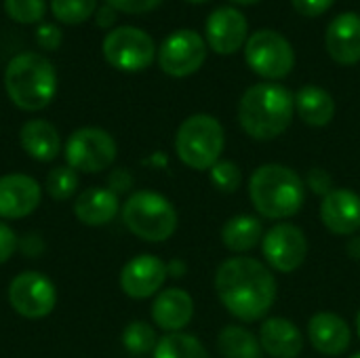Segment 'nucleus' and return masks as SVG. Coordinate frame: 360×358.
I'll list each match as a JSON object with an SVG mask.
<instances>
[{
  "mask_svg": "<svg viewBox=\"0 0 360 358\" xmlns=\"http://www.w3.org/2000/svg\"><path fill=\"white\" fill-rule=\"evenodd\" d=\"M293 8L304 17H319L333 6L335 0H291Z\"/></svg>",
  "mask_w": 360,
  "mask_h": 358,
  "instance_id": "35",
  "label": "nucleus"
},
{
  "mask_svg": "<svg viewBox=\"0 0 360 358\" xmlns=\"http://www.w3.org/2000/svg\"><path fill=\"white\" fill-rule=\"evenodd\" d=\"M74 213L84 226H105L118 213V194L108 188H89L76 198Z\"/></svg>",
  "mask_w": 360,
  "mask_h": 358,
  "instance_id": "22",
  "label": "nucleus"
},
{
  "mask_svg": "<svg viewBox=\"0 0 360 358\" xmlns=\"http://www.w3.org/2000/svg\"><path fill=\"white\" fill-rule=\"evenodd\" d=\"M114 137L97 127H84L70 135L65 143L68 167L82 173H99L116 160Z\"/></svg>",
  "mask_w": 360,
  "mask_h": 358,
  "instance_id": "9",
  "label": "nucleus"
},
{
  "mask_svg": "<svg viewBox=\"0 0 360 358\" xmlns=\"http://www.w3.org/2000/svg\"><path fill=\"white\" fill-rule=\"evenodd\" d=\"M232 2H236V4H255L259 0H232Z\"/></svg>",
  "mask_w": 360,
  "mask_h": 358,
  "instance_id": "40",
  "label": "nucleus"
},
{
  "mask_svg": "<svg viewBox=\"0 0 360 358\" xmlns=\"http://www.w3.org/2000/svg\"><path fill=\"white\" fill-rule=\"evenodd\" d=\"M217 344L219 352L226 358H262V346L257 338L238 325L224 327Z\"/></svg>",
  "mask_w": 360,
  "mask_h": 358,
  "instance_id": "25",
  "label": "nucleus"
},
{
  "mask_svg": "<svg viewBox=\"0 0 360 358\" xmlns=\"http://www.w3.org/2000/svg\"><path fill=\"white\" fill-rule=\"evenodd\" d=\"M253 207L268 219L293 217L306 200L304 179L285 165H264L249 179Z\"/></svg>",
  "mask_w": 360,
  "mask_h": 358,
  "instance_id": "3",
  "label": "nucleus"
},
{
  "mask_svg": "<svg viewBox=\"0 0 360 358\" xmlns=\"http://www.w3.org/2000/svg\"><path fill=\"white\" fill-rule=\"evenodd\" d=\"M8 302L13 310L25 319H44L57 302L55 285L40 272H21L8 285Z\"/></svg>",
  "mask_w": 360,
  "mask_h": 358,
  "instance_id": "11",
  "label": "nucleus"
},
{
  "mask_svg": "<svg viewBox=\"0 0 360 358\" xmlns=\"http://www.w3.org/2000/svg\"><path fill=\"white\" fill-rule=\"evenodd\" d=\"M209 171H211V181H213V186L219 192L232 194V192H236L240 188L243 173H240V167L236 162H232V160H219Z\"/></svg>",
  "mask_w": 360,
  "mask_h": 358,
  "instance_id": "30",
  "label": "nucleus"
},
{
  "mask_svg": "<svg viewBox=\"0 0 360 358\" xmlns=\"http://www.w3.org/2000/svg\"><path fill=\"white\" fill-rule=\"evenodd\" d=\"M95 15H97V25L99 27H110L114 21H116V8H112V6H99V11H95Z\"/></svg>",
  "mask_w": 360,
  "mask_h": 358,
  "instance_id": "38",
  "label": "nucleus"
},
{
  "mask_svg": "<svg viewBox=\"0 0 360 358\" xmlns=\"http://www.w3.org/2000/svg\"><path fill=\"white\" fill-rule=\"evenodd\" d=\"M348 255L352 260H360V236H352L348 241Z\"/></svg>",
  "mask_w": 360,
  "mask_h": 358,
  "instance_id": "39",
  "label": "nucleus"
},
{
  "mask_svg": "<svg viewBox=\"0 0 360 358\" xmlns=\"http://www.w3.org/2000/svg\"><path fill=\"white\" fill-rule=\"evenodd\" d=\"M162 0H105L108 6L129 13V15H139V13H148L154 11Z\"/></svg>",
  "mask_w": 360,
  "mask_h": 358,
  "instance_id": "33",
  "label": "nucleus"
},
{
  "mask_svg": "<svg viewBox=\"0 0 360 358\" xmlns=\"http://www.w3.org/2000/svg\"><path fill=\"white\" fill-rule=\"evenodd\" d=\"M266 262L283 274L295 272L308 255V241L306 234L293 224H278L274 226L262 241Z\"/></svg>",
  "mask_w": 360,
  "mask_h": 358,
  "instance_id": "12",
  "label": "nucleus"
},
{
  "mask_svg": "<svg viewBox=\"0 0 360 358\" xmlns=\"http://www.w3.org/2000/svg\"><path fill=\"white\" fill-rule=\"evenodd\" d=\"M293 99H295V110L300 118L310 127H327L335 116V101L321 87H314V84L302 87Z\"/></svg>",
  "mask_w": 360,
  "mask_h": 358,
  "instance_id": "23",
  "label": "nucleus"
},
{
  "mask_svg": "<svg viewBox=\"0 0 360 358\" xmlns=\"http://www.w3.org/2000/svg\"><path fill=\"white\" fill-rule=\"evenodd\" d=\"M124 226L141 241L162 243L177 230L175 207L156 192H135L122 209Z\"/></svg>",
  "mask_w": 360,
  "mask_h": 358,
  "instance_id": "6",
  "label": "nucleus"
},
{
  "mask_svg": "<svg viewBox=\"0 0 360 358\" xmlns=\"http://www.w3.org/2000/svg\"><path fill=\"white\" fill-rule=\"evenodd\" d=\"M154 358H209V354L198 338L177 331L158 340Z\"/></svg>",
  "mask_w": 360,
  "mask_h": 358,
  "instance_id": "26",
  "label": "nucleus"
},
{
  "mask_svg": "<svg viewBox=\"0 0 360 358\" xmlns=\"http://www.w3.org/2000/svg\"><path fill=\"white\" fill-rule=\"evenodd\" d=\"M46 190L55 200H68L78 190V171L72 167H55L46 175Z\"/></svg>",
  "mask_w": 360,
  "mask_h": 358,
  "instance_id": "29",
  "label": "nucleus"
},
{
  "mask_svg": "<svg viewBox=\"0 0 360 358\" xmlns=\"http://www.w3.org/2000/svg\"><path fill=\"white\" fill-rule=\"evenodd\" d=\"M310 344L325 357H340L348 350L352 333L348 323L333 312H319L308 323Z\"/></svg>",
  "mask_w": 360,
  "mask_h": 358,
  "instance_id": "18",
  "label": "nucleus"
},
{
  "mask_svg": "<svg viewBox=\"0 0 360 358\" xmlns=\"http://www.w3.org/2000/svg\"><path fill=\"white\" fill-rule=\"evenodd\" d=\"M17 249V236L15 232L0 222V264H4Z\"/></svg>",
  "mask_w": 360,
  "mask_h": 358,
  "instance_id": "36",
  "label": "nucleus"
},
{
  "mask_svg": "<svg viewBox=\"0 0 360 358\" xmlns=\"http://www.w3.org/2000/svg\"><path fill=\"white\" fill-rule=\"evenodd\" d=\"M207 59V42L194 30L173 32L158 51V63L165 74L173 78H186L200 70Z\"/></svg>",
  "mask_w": 360,
  "mask_h": 358,
  "instance_id": "10",
  "label": "nucleus"
},
{
  "mask_svg": "<svg viewBox=\"0 0 360 358\" xmlns=\"http://www.w3.org/2000/svg\"><path fill=\"white\" fill-rule=\"evenodd\" d=\"M245 59L262 78L278 80L291 74L295 51L283 34L274 30H257L245 44Z\"/></svg>",
  "mask_w": 360,
  "mask_h": 358,
  "instance_id": "7",
  "label": "nucleus"
},
{
  "mask_svg": "<svg viewBox=\"0 0 360 358\" xmlns=\"http://www.w3.org/2000/svg\"><path fill=\"white\" fill-rule=\"evenodd\" d=\"M224 146V127L209 114H194L186 118L175 135V150L179 160L196 171H207L219 162Z\"/></svg>",
  "mask_w": 360,
  "mask_h": 358,
  "instance_id": "5",
  "label": "nucleus"
},
{
  "mask_svg": "<svg viewBox=\"0 0 360 358\" xmlns=\"http://www.w3.org/2000/svg\"><path fill=\"white\" fill-rule=\"evenodd\" d=\"M325 46L333 61L340 65H354L360 61V15H338L325 34Z\"/></svg>",
  "mask_w": 360,
  "mask_h": 358,
  "instance_id": "17",
  "label": "nucleus"
},
{
  "mask_svg": "<svg viewBox=\"0 0 360 358\" xmlns=\"http://www.w3.org/2000/svg\"><path fill=\"white\" fill-rule=\"evenodd\" d=\"M293 95L274 82H262L247 89L238 103V122L243 131L257 139L270 141L283 135L293 120Z\"/></svg>",
  "mask_w": 360,
  "mask_h": 358,
  "instance_id": "2",
  "label": "nucleus"
},
{
  "mask_svg": "<svg viewBox=\"0 0 360 358\" xmlns=\"http://www.w3.org/2000/svg\"><path fill=\"white\" fill-rule=\"evenodd\" d=\"M207 42L219 55H232L247 44V17L234 6H219L207 17Z\"/></svg>",
  "mask_w": 360,
  "mask_h": 358,
  "instance_id": "13",
  "label": "nucleus"
},
{
  "mask_svg": "<svg viewBox=\"0 0 360 358\" xmlns=\"http://www.w3.org/2000/svg\"><path fill=\"white\" fill-rule=\"evenodd\" d=\"M97 11V0H51V13L61 23H82Z\"/></svg>",
  "mask_w": 360,
  "mask_h": 358,
  "instance_id": "27",
  "label": "nucleus"
},
{
  "mask_svg": "<svg viewBox=\"0 0 360 358\" xmlns=\"http://www.w3.org/2000/svg\"><path fill=\"white\" fill-rule=\"evenodd\" d=\"M4 87L17 108L36 112L53 101L57 91V74L46 57L27 51L15 55L8 61L4 72Z\"/></svg>",
  "mask_w": 360,
  "mask_h": 358,
  "instance_id": "4",
  "label": "nucleus"
},
{
  "mask_svg": "<svg viewBox=\"0 0 360 358\" xmlns=\"http://www.w3.org/2000/svg\"><path fill=\"white\" fill-rule=\"evenodd\" d=\"M321 219L338 236H352L360 230V196L340 188L329 192L321 205Z\"/></svg>",
  "mask_w": 360,
  "mask_h": 358,
  "instance_id": "16",
  "label": "nucleus"
},
{
  "mask_svg": "<svg viewBox=\"0 0 360 358\" xmlns=\"http://www.w3.org/2000/svg\"><path fill=\"white\" fill-rule=\"evenodd\" d=\"M42 192L36 179L21 173L0 177V217L19 219L27 217L40 205Z\"/></svg>",
  "mask_w": 360,
  "mask_h": 358,
  "instance_id": "15",
  "label": "nucleus"
},
{
  "mask_svg": "<svg viewBox=\"0 0 360 358\" xmlns=\"http://www.w3.org/2000/svg\"><path fill=\"white\" fill-rule=\"evenodd\" d=\"M194 317V302L184 289H165L152 304V321L171 333L184 329Z\"/></svg>",
  "mask_w": 360,
  "mask_h": 358,
  "instance_id": "20",
  "label": "nucleus"
},
{
  "mask_svg": "<svg viewBox=\"0 0 360 358\" xmlns=\"http://www.w3.org/2000/svg\"><path fill=\"white\" fill-rule=\"evenodd\" d=\"M122 344L129 352L133 354H146L150 350L156 348L158 340H156V333L154 329L148 325V323H141V321H135L131 323L124 333H122Z\"/></svg>",
  "mask_w": 360,
  "mask_h": 358,
  "instance_id": "28",
  "label": "nucleus"
},
{
  "mask_svg": "<svg viewBox=\"0 0 360 358\" xmlns=\"http://www.w3.org/2000/svg\"><path fill=\"white\" fill-rule=\"evenodd\" d=\"M103 55L110 65L122 72H141L152 65L156 44L150 34L139 27L122 25L103 38Z\"/></svg>",
  "mask_w": 360,
  "mask_h": 358,
  "instance_id": "8",
  "label": "nucleus"
},
{
  "mask_svg": "<svg viewBox=\"0 0 360 358\" xmlns=\"http://www.w3.org/2000/svg\"><path fill=\"white\" fill-rule=\"evenodd\" d=\"M4 11L17 23H34L42 19L46 11V2L44 0H4Z\"/></svg>",
  "mask_w": 360,
  "mask_h": 358,
  "instance_id": "31",
  "label": "nucleus"
},
{
  "mask_svg": "<svg viewBox=\"0 0 360 358\" xmlns=\"http://www.w3.org/2000/svg\"><path fill=\"white\" fill-rule=\"evenodd\" d=\"M262 241V224L253 215H236L226 222L221 228V243L234 251V253H245L257 247Z\"/></svg>",
  "mask_w": 360,
  "mask_h": 358,
  "instance_id": "24",
  "label": "nucleus"
},
{
  "mask_svg": "<svg viewBox=\"0 0 360 358\" xmlns=\"http://www.w3.org/2000/svg\"><path fill=\"white\" fill-rule=\"evenodd\" d=\"M352 358H360V352H359V354H354V357H352Z\"/></svg>",
  "mask_w": 360,
  "mask_h": 358,
  "instance_id": "43",
  "label": "nucleus"
},
{
  "mask_svg": "<svg viewBox=\"0 0 360 358\" xmlns=\"http://www.w3.org/2000/svg\"><path fill=\"white\" fill-rule=\"evenodd\" d=\"M215 291L221 306L238 321L264 319L276 302V279L253 257L226 260L215 274Z\"/></svg>",
  "mask_w": 360,
  "mask_h": 358,
  "instance_id": "1",
  "label": "nucleus"
},
{
  "mask_svg": "<svg viewBox=\"0 0 360 358\" xmlns=\"http://www.w3.org/2000/svg\"><path fill=\"white\" fill-rule=\"evenodd\" d=\"M167 264L154 255H137L133 257L120 272V287L133 300H146L165 285L167 281Z\"/></svg>",
  "mask_w": 360,
  "mask_h": 358,
  "instance_id": "14",
  "label": "nucleus"
},
{
  "mask_svg": "<svg viewBox=\"0 0 360 358\" xmlns=\"http://www.w3.org/2000/svg\"><path fill=\"white\" fill-rule=\"evenodd\" d=\"M131 184H133V177L129 175L127 169H118V171H114L112 177H110V188H112L114 194L127 192V190L131 188Z\"/></svg>",
  "mask_w": 360,
  "mask_h": 358,
  "instance_id": "37",
  "label": "nucleus"
},
{
  "mask_svg": "<svg viewBox=\"0 0 360 358\" xmlns=\"http://www.w3.org/2000/svg\"><path fill=\"white\" fill-rule=\"evenodd\" d=\"M306 188H310L314 194H319V196H327L329 192H333V177L325 171V169H319V167H314V169H310L308 171V175H306Z\"/></svg>",
  "mask_w": 360,
  "mask_h": 358,
  "instance_id": "32",
  "label": "nucleus"
},
{
  "mask_svg": "<svg viewBox=\"0 0 360 358\" xmlns=\"http://www.w3.org/2000/svg\"><path fill=\"white\" fill-rule=\"evenodd\" d=\"M19 141L25 154L40 162H51L61 152V137L57 129L49 120H42V118L27 120L21 127Z\"/></svg>",
  "mask_w": 360,
  "mask_h": 358,
  "instance_id": "21",
  "label": "nucleus"
},
{
  "mask_svg": "<svg viewBox=\"0 0 360 358\" xmlns=\"http://www.w3.org/2000/svg\"><path fill=\"white\" fill-rule=\"evenodd\" d=\"M188 2H194V4H200V2H209V0H188Z\"/></svg>",
  "mask_w": 360,
  "mask_h": 358,
  "instance_id": "42",
  "label": "nucleus"
},
{
  "mask_svg": "<svg viewBox=\"0 0 360 358\" xmlns=\"http://www.w3.org/2000/svg\"><path fill=\"white\" fill-rule=\"evenodd\" d=\"M259 346L272 358H297L304 350V338L291 321L274 317L262 323Z\"/></svg>",
  "mask_w": 360,
  "mask_h": 358,
  "instance_id": "19",
  "label": "nucleus"
},
{
  "mask_svg": "<svg viewBox=\"0 0 360 358\" xmlns=\"http://www.w3.org/2000/svg\"><path fill=\"white\" fill-rule=\"evenodd\" d=\"M36 42L42 46V49H49V51H55L59 44H61V30L53 23H42L38 30H36Z\"/></svg>",
  "mask_w": 360,
  "mask_h": 358,
  "instance_id": "34",
  "label": "nucleus"
},
{
  "mask_svg": "<svg viewBox=\"0 0 360 358\" xmlns=\"http://www.w3.org/2000/svg\"><path fill=\"white\" fill-rule=\"evenodd\" d=\"M356 329H359V335H360V312H359V317H356Z\"/></svg>",
  "mask_w": 360,
  "mask_h": 358,
  "instance_id": "41",
  "label": "nucleus"
}]
</instances>
